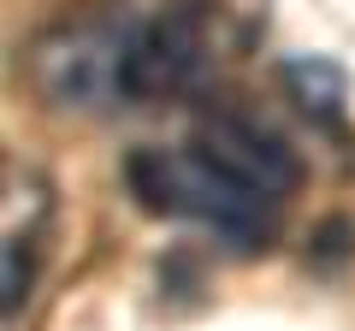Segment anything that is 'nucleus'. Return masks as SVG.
Instances as JSON below:
<instances>
[{"instance_id":"obj_1","label":"nucleus","mask_w":355,"mask_h":331,"mask_svg":"<svg viewBox=\"0 0 355 331\" xmlns=\"http://www.w3.org/2000/svg\"><path fill=\"white\" fill-rule=\"evenodd\" d=\"M125 184L148 213L196 219V225H207L214 237L237 242V249H261L279 231V207H284L272 195L237 184L231 172H219L196 148H137L125 160Z\"/></svg>"},{"instance_id":"obj_2","label":"nucleus","mask_w":355,"mask_h":331,"mask_svg":"<svg viewBox=\"0 0 355 331\" xmlns=\"http://www.w3.org/2000/svg\"><path fill=\"white\" fill-rule=\"evenodd\" d=\"M142 18L130 12H89L65 18L30 48V83L60 113H107L130 107V53Z\"/></svg>"},{"instance_id":"obj_3","label":"nucleus","mask_w":355,"mask_h":331,"mask_svg":"<svg viewBox=\"0 0 355 331\" xmlns=\"http://www.w3.org/2000/svg\"><path fill=\"white\" fill-rule=\"evenodd\" d=\"M190 148L202 154V160H214L219 172H231L237 184L272 195V202H284V195L302 184V166L284 148V136H272L266 125H254V118H243V113H207L202 125L190 130Z\"/></svg>"},{"instance_id":"obj_4","label":"nucleus","mask_w":355,"mask_h":331,"mask_svg":"<svg viewBox=\"0 0 355 331\" xmlns=\"http://www.w3.org/2000/svg\"><path fill=\"white\" fill-rule=\"evenodd\" d=\"M202 65V18L190 6H172L160 18H142L137 53H130V101L178 95Z\"/></svg>"},{"instance_id":"obj_5","label":"nucleus","mask_w":355,"mask_h":331,"mask_svg":"<svg viewBox=\"0 0 355 331\" xmlns=\"http://www.w3.org/2000/svg\"><path fill=\"white\" fill-rule=\"evenodd\" d=\"M284 83H291V95L302 101V113L314 118H338L343 107V71L326 60H291L284 65Z\"/></svg>"},{"instance_id":"obj_6","label":"nucleus","mask_w":355,"mask_h":331,"mask_svg":"<svg viewBox=\"0 0 355 331\" xmlns=\"http://www.w3.org/2000/svg\"><path fill=\"white\" fill-rule=\"evenodd\" d=\"M30 296V237H6V314H18Z\"/></svg>"}]
</instances>
